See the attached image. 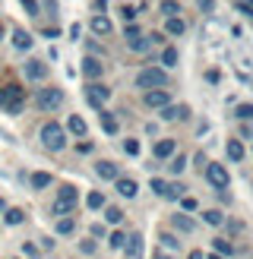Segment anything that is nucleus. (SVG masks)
I'll list each match as a JSON object with an SVG mask.
<instances>
[{"mask_svg": "<svg viewBox=\"0 0 253 259\" xmlns=\"http://www.w3.org/2000/svg\"><path fill=\"white\" fill-rule=\"evenodd\" d=\"M41 146L51 149V152H60L63 146H67V133H63L60 123H45L41 126Z\"/></svg>", "mask_w": 253, "mask_h": 259, "instance_id": "obj_1", "label": "nucleus"}, {"mask_svg": "<svg viewBox=\"0 0 253 259\" xmlns=\"http://www.w3.org/2000/svg\"><path fill=\"white\" fill-rule=\"evenodd\" d=\"M164 82H168V73L158 70V67H149V70H143V73L136 76V85L139 89H149V92H152V89H161Z\"/></svg>", "mask_w": 253, "mask_h": 259, "instance_id": "obj_2", "label": "nucleus"}, {"mask_svg": "<svg viewBox=\"0 0 253 259\" xmlns=\"http://www.w3.org/2000/svg\"><path fill=\"white\" fill-rule=\"evenodd\" d=\"M76 199H79V193H76V187H60V193H57V202H54V215H70L73 212V205H76Z\"/></svg>", "mask_w": 253, "mask_h": 259, "instance_id": "obj_3", "label": "nucleus"}, {"mask_svg": "<svg viewBox=\"0 0 253 259\" xmlns=\"http://www.w3.org/2000/svg\"><path fill=\"white\" fill-rule=\"evenodd\" d=\"M35 105L41 108V111H57L60 105H63V89H41V92H38V98H35Z\"/></svg>", "mask_w": 253, "mask_h": 259, "instance_id": "obj_4", "label": "nucleus"}, {"mask_svg": "<svg viewBox=\"0 0 253 259\" xmlns=\"http://www.w3.org/2000/svg\"><path fill=\"white\" fill-rule=\"evenodd\" d=\"M108 98H111V89H108L105 82H92V85L86 89V101H89L92 108H98V111H101V105H105Z\"/></svg>", "mask_w": 253, "mask_h": 259, "instance_id": "obj_5", "label": "nucleus"}, {"mask_svg": "<svg viewBox=\"0 0 253 259\" xmlns=\"http://www.w3.org/2000/svg\"><path fill=\"white\" fill-rule=\"evenodd\" d=\"M206 177H209V184H212L215 190H228V184H231V177H228L225 164H209V167H206Z\"/></svg>", "mask_w": 253, "mask_h": 259, "instance_id": "obj_6", "label": "nucleus"}, {"mask_svg": "<svg viewBox=\"0 0 253 259\" xmlns=\"http://www.w3.org/2000/svg\"><path fill=\"white\" fill-rule=\"evenodd\" d=\"M146 108H168L171 105V95L164 92V89H152V92H146Z\"/></svg>", "mask_w": 253, "mask_h": 259, "instance_id": "obj_7", "label": "nucleus"}, {"mask_svg": "<svg viewBox=\"0 0 253 259\" xmlns=\"http://www.w3.org/2000/svg\"><path fill=\"white\" fill-rule=\"evenodd\" d=\"M136 180H130V177H117V193H120V196L123 199H133L136 196Z\"/></svg>", "mask_w": 253, "mask_h": 259, "instance_id": "obj_8", "label": "nucleus"}, {"mask_svg": "<svg viewBox=\"0 0 253 259\" xmlns=\"http://www.w3.org/2000/svg\"><path fill=\"white\" fill-rule=\"evenodd\" d=\"M25 76H29V79H45L48 67H45L41 60H29V63H25Z\"/></svg>", "mask_w": 253, "mask_h": 259, "instance_id": "obj_9", "label": "nucleus"}, {"mask_svg": "<svg viewBox=\"0 0 253 259\" xmlns=\"http://www.w3.org/2000/svg\"><path fill=\"white\" fill-rule=\"evenodd\" d=\"M171 225H174L177 231H184V234H193V218H187L184 212H174V215H171Z\"/></svg>", "mask_w": 253, "mask_h": 259, "instance_id": "obj_10", "label": "nucleus"}, {"mask_svg": "<svg viewBox=\"0 0 253 259\" xmlns=\"http://www.w3.org/2000/svg\"><path fill=\"white\" fill-rule=\"evenodd\" d=\"M101 70H105V67H101L98 60H92V57H86V60H82V76H86V79H98Z\"/></svg>", "mask_w": 253, "mask_h": 259, "instance_id": "obj_11", "label": "nucleus"}, {"mask_svg": "<svg viewBox=\"0 0 253 259\" xmlns=\"http://www.w3.org/2000/svg\"><path fill=\"white\" fill-rule=\"evenodd\" d=\"M155 158H158V161L174 158V139H161V142H155Z\"/></svg>", "mask_w": 253, "mask_h": 259, "instance_id": "obj_12", "label": "nucleus"}, {"mask_svg": "<svg viewBox=\"0 0 253 259\" xmlns=\"http://www.w3.org/2000/svg\"><path fill=\"white\" fill-rule=\"evenodd\" d=\"M95 171H98L101 180H117V164H114V161H98Z\"/></svg>", "mask_w": 253, "mask_h": 259, "instance_id": "obj_13", "label": "nucleus"}, {"mask_svg": "<svg viewBox=\"0 0 253 259\" xmlns=\"http://www.w3.org/2000/svg\"><path fill=\"white\" fill-rule=\"evenodd\" d=\"M126 253H130L133 259H139V256H143V234H130V237H126V247H123Z\"/></svg>", "mask_w": 253, "mask_h": 259, "instance_id": "obj_14", "label": "nucleus"}, {"mask_svg": "<svg viewBox=\"0 0 253 259\" xmlns=\"http://www.w3.org/2000/svg\"><path fill=\"white\" fill-rule=\"evenodd\" d=\"M13 45H16L19 51H29L32 48V35L25 29H16V32H13Z\"/></svg>", "mask_w": 253, "mask_h": 259, "instance_id": "obj_15", "label": "nucleus"}, {"mask_svg": "<svg viewBox=\"0 0 253 259\" xmlns=\"http://www.w3.org/2000/svg\"><path fill=\"white\" fill-rule=\"evenodd\" d=\"M228 158L244 161V146H240V139H228Z\"/></svg>", "mask_w": 253, "mask_h": 259, "instance_id": "obj_16", "label": "nucleus"}, {"mask_svg": "<svg viewBox=\"0 0 253 259\" xmlns=\"http://www.w3.org/2000/svg\"><path fill=\"white\" fill-rule=\"evenodd\" d=\"M92 32L95 35H108L111 32V19L108 16H92Z\"/></svg>", "mask_w": 253, "mask_h": 259, "instance_id": "obj_17", "label": "nucleus"}, {"mask_svg": "<svg viewBox=\"0 0 253 259\" xmlns=\"http://www.w3.org/2000/svg\"><path fill=\"white\" fill-rule=\"evenodd\" d=\"M187 117V108H161V120H184Z\"/></svg>", "mask_w": 253, "mask_h": 259, "instance_id": "obj_18", "label": "nucleus"}, {"mask_svg": "<svg viewBox=\"0 0 253 259\" xmlns=\"http://www.w3.org/2000/svg\"><path fill=\"white\" fill-rule=\"evenodd\" d=\"M67 130H70L73 136H86V120H82V117H76V114H73V117L67 120Z\"/></svg>", "mask_w": 253, "mask_h": 259, "instance_id": "obj_19", "label": "nucleus"}, {"mask_svg": "<svg viewBox=\"0 0 253 259\" xmlns=\"http://www.w3.org/2000/svg\"><path fill=\"white\" fill-rule=\"evenodd\" d=\"M212 243H215V253H219V256H231V253H234L231 240H225V237H215Z\"/></svg>", "mask_w": 253, "mask_h": 259, "instance_id": "obj_20", "label": "nucleus"}, {"mask_svg": "<svg viewBox=\"0 0 253 259\" xmlns=\"http://www.w3.org/2000/svg\"><path fill=\"white\" fill-rule=\"evenodd\" d=\"M51 180H54L51 174L38 171V174H32V187H35V190H45V187H51Z\"/></svg>", "mask_w": 253, "mask_h": 259, "instance_id": "obj_21", "label": "nucleus"}, {"mask_svg": "<svg viewBox=\"0 0 253 259\" xmlns=\"http://www.w3.org/2000/svg\"><path fill=\"white\" fill-rule=\"evenodd\" d=\"M202 222L215 228V225H222V222H225V215H222L219 209H209V212H202Z\"/></svg>", "mask_w": 253, "mask_h": 259, "instance_id": "obj_22", "label": "nucleus"}, {"mask_svg": "<svg viewBox=\"0 0 253 259\" xmlns=\"http://www.w3.org/2000/svg\"><path fill=\"white\" fill-rule=\"evenodd\" d=\"M120 218H123V212L117 209V205H108V209H105V222L108 225H120Z\"/></svg>", "mask_w": 253, "mask_h": 259, "instance_id": "obj_23", "label": "nucleus"}, {"mask_svg": "<svg viewBox=\"0 0 253 259\" xmlns=\"http://www.w3.org/2000/svg\"><path fill=\"white\" fill-rule=\"evenodd\" d=\"M161 13H164V19H174L177 13H181V7H177V0H164V4H161Z\"/></svg>", "mask_w": 253, "mask_h": 259, "instance_id": "obj_24", "label": "nucleus"}, {"mask_svg": "<svg viewBox=\"0 0 253 259\" xmlns=\"http://www.w3.org/2000/svg\"><path fill=\"white\" fill-rule=\"evenodd\" d=\"M101 126H105V133H111V136L117 133V120H114L108 111H101Z\"/></svg>", "mask_w": 253, "mask_h": 259, "instance_id": "obj_25", "label": "nucleus"}, {"mask_svg": "<svg viewBox=\"0 0 253 259\" xmlns=\"http://www.w3.org/2000/svg\"><path fill=\"white\" fill-rule=\"evenodd\" d=\"M86 205H89V209H101V205H105V196H101L98 190H92V193L86 196Z\"/></svg>", "mask_w": 253, "mask_h": 259, "instance_id": "obj_26", "label": "nucleus"}, {"mask_svg": "<svg viewBox=\"0 0 253 259\" xmlns=\"http://www.w3.org/2000/svg\"><path fill=\"white\" fill-rule=\"evenodd\" d=\"M108 243H111V250H123V247H126V234H120V231H114V234L108 237Z\"/></svg>", "mask_w": 253, "mask_h": 259, "instance_id": "obj_27", "label": "nucleus"}, {"mask_svg": "<svg viewBox=\"0 0 253 259\" xmlns=\"http://www.w3.org/2000/svg\"><path fill=\"white\" fill-rule=\"evenodd\" d=\"M164 22H168V32H171V35H184V29H187L181 16H174V19H164Z\"/></svg>", "mask_w": 253, "mask_h": 259, "instance_id": "obj_28", "label": "nucleus"}, {"mask_svg": "<svg viewBox=\"0 0 253 259\" xmlns=\"http://www.w3.org/2000/svg\"><path fill=\"white\" fill-rule=\"evenodd\" d=\"M4 222H7V225H22V222H25V215H22L19 209H7V215H4Z\"/></svg>", "mask_w": 253, "mask_h": 259, "instance_id": "obj_29", "label": "nucleus"}, {"mask_svg": "<svg viewBox=\"0 0 253 259\" xmlns=\"http://www.w3.org/2000/svg\"><path fill=\"white\" fill-rule=\"evenodd\" d=\"M73 228H76V222L67 215V218H60V222H57V234H73Z\"/></svg>", "mask_w": 253, "mask_h": 259, "instance_id": "obj_30", "label": "nucleus"}, {"mask_svg": "<svg viewBox=\"0 0 253 259\" xmlns=\"http://www.w3.org/2000/svg\"><path fill=\"white\" fill-rule=\"evenodd\" d=\"M168 199H184L187 193H184V184H168V193H164Z\"/></svg>", "mask_w": 253, "mask_h": 259, "instance_id": "obj_31", "label": "nucleus"}, {"mask_svg": "<svg viewBox=\"0 0 253 259\" xmlns=\"http://www.w3.org/2000/svg\"><path fill=\"white\" fill-rule=\"evenodd\" d=\"M184 167H187V158L184 155H174L171 158V174H184Z\"/></svg>", "mask_w": 253, "mask_h": 259, "instance_id": "obj_32", "label": "nucleus"}, {"mask_svg": "<svg viewBox=\"0 0 253 259\" xmlns=\"http://www.w3.org/2000/svg\"><path fill=\"white\" fill-rule=\"evenodd\" d=\"M181 209H184V212H196V209H199V199H196V196H184V199H181Z\"/></svg>", "mask_w": 253, "mask_h": 259, "instance_id": "obj_33", "label": "nucleus"}, {"mask_svg": "<svg viewBox=\"0 0 253 259\" xmlns=\"http://www.w3.org/2000/svg\"><path fill=\"white\" fill-rule=\"evenodd\" d=\"M152 190H155L158 193V196H164V193H168V184H164V180L161 177H152V184H149Z\"/></svg>", "mask_w": 253, "mask_h": 259, "instance_id": "obj_34", "label": "nucleus"}, {"mask_svg": "<svg viewBox=\"0 0 253 259\" xmlns=\"http://www.w3.org/2000/svg\"><path fill=\"white\" fill-rule=\"evenodd\" d=\"M161 63H168V67H174V63H177V51H174V48H164Z\"/></svg>", "mask_w": 253, "mask_h": 259, "instance_id": "obj_35", "label": "nucleus"}, {"mask_svg": "<svg viewBox=\"0 0 253 259\" xmlns=\"http://www.w3.org/2000/svg\"><path fill=\"white\" fill-rule=\"evenodd\" d=\"M237 117L240 120H253V105H237Z\"/></svg>", "mask_w": 253, "mask_h": 259, "instance_id": "obj_36", "label": "nucleus"}, {"mask_svg": "<svg viewBox=\"0 0 253 259\" xmlns=\"http://www.w3.org/2000/svg\"><path fill=\"white\" fill-rule=\"evenodd\" d=\"M123 152H126V155H139V142H136V139H126V142H123Z\"/></svg>", "mask_w": 253, "mask_h": 259, "instance_id": "obj_37", "label": "nucleus"}, {"mask_svg": "<svg viewBox=\"0 0 253 259\" xmlns=\"http://www.w3.org/2000/svg\"><path fill=\"white\" fill-rule=\"evenodd\" d=\"M161 243H164L168 250H177V237H174V234H161Z\"/></svg>", "mask_w": 253, "mask_h": 259, "instance_id": "obj_38", "label": "nucleus"}, {"mask_svg": "<svg viewBox=\"0 0 253 259\" xmlns=\"http://www.w3.org/2000/svg\"><path fill=\"white\" fill-rule=\"evenodd\" d=\"M19 4L25 7V13H32V16H38V4H35V0H19Z\"/></svg>", "mask_w": 253, "mask_h": 259, "instance_id": "obj_39", "label": "nucleus"}, {"mask_svg": "<svg viewBox=\"0 0 253 259\" xmlns=\"http://www.w3.org/2000/svg\"><path fill=\"white\" fill-rule=\"evenodd\" d=\"M196 7H199L202 13H212V7H215V0H196Z\"/></svg>", "mask_w": 253, "mask_h": 259, "instance_id": "obj_40", "label": "nucleus"}, {"mask_svg": "<svg viewBox=\"0 0 253 259\" xmlns=\"http://www.w3.org/2000/svg\"><path fill=\"white\" fill-rule=\"evenodd\" d=\"M206 82H212V85L222 82V73H219V70H209V73H206Z\"/></svg>", "mask_w": 253, "mask_h": 259, "instance_id": "obj_41", "label": "nucleus"}, {"mask_svg": "<svg viewBox=\"0 0 253 259\" xmlns=\"http://www.w3.org/2000/svg\"><path fill=\"white\" fill-rule=\"evenodd\" d=\"M7 108H10V114H19V111H22V98H13Z\"/></svg>", "mask_w": 253, "mask_h": 259, "instance_id": "obj_42", "label": "nucleus"}, {"mask_svg": "<svg viewBox=\"0 0 253 259\" xmlns=\"http://www.w3.org/2000/svg\"><path fill=\"white\" fill-rule=\"evenodd\" d=\"M130 48H133V51H146V48H149V41H146V38H143V41H139V38H133Z\"/></svg>", "mask_w": 253, "mask_h": 259, "instance_id": "obj_43", "label": "nucleus"}, {"mask_svg": "<svg viewBox=\"0 0 253 259\" xmlns=\"http://www.w3.org/2000/svg\"><path fill=\"white\" fill-rule=\"evenodd\" d=\"M237 10L244 13V16H250V19H253V7H250V4H244V0H240V4H237Z\"/></svg>", "mask_w": 253, "mask_h": 259, "instance_id": "obj_44", "label": "nucleus"}, {"mask_svg": "<svg viewBox=\"0 0 253 259\" xmlns=\"http://www.w3.org/2000/svg\"><path fill=\"white\" fill-rule=\"evenodd\" d=\"M120 13H123V19H133V16H136V10H133V7H123Z\"/></svg>", "mask_w": 253, "mask_h": 259, "instance_id": "obj_45", "label": "nucleus"}, {"mask_svg": "<svg viewBox=\"0 0 253 259\" xmlns=\"http://www.w3.org/2000/svg\"><path fill=\"white\" fill-rule=\"evenodd\" d=\"M79 250H82V253H95V240H92V243H89V240H86V243H82V247H79Z\"/></svg>", "mask_w": 253, "mask_h": 259, "instance_id": "obj_46", "label": "nucleus"}, {"mask_svg": "<svg viewBox=\"0 0 253 259\" xmlns=\"http://www.w3.org/2000/svg\"><path fill=\"white\" fill-rule=\"evenodd\" d=\"M126 38H130V41H133V38H139V29H136V25H130V29H126Z\"/></svg>", "mask_w": 253, "mask_h": 259, "instance_id": "obj_47", "label": "nucleus"}, {"mask_svg": "<svg viewBox=\"0 0 253 259\" xmlns=\"http://www.w3.org/2000/svg\"><path fill=\"white\" fill-rule=\"evenodd\" d=\"M187 259H206V256H202V253H199V250H193V253H190V256H187Z\"/></svg>", "mask_w": 253, "mask_h": 259, "instance_id": "obj_48", "label": "nucleus"}, {"mask_svg": "<svg viewBox=\"0 0 253 259\" xmlns=\"http://www.w3.org/2000/svg\"><path fill=\"white\" fill-rule=\"evenodd\" d=\"M0 101H7V89H0Z\"/></svg>", "mask_w": 253, "mask_h": 259, "instance_id": "obj_49", "label": "nucleus"}, {"mask_svg": "<svg viewBox=\"0 0 253 259\" xmlns=\"http://www.w3.org/2000/svg\"><path fill=\"white\" fill-rule=\"evenodd\" d=\"M95 4H98V10H101V7H105V4H108V0H95Z\"/></svg>", "mask_w": 253, "mask_h": 259, "instance_id": "obj_50", "label": "nucleus"}, {"mask_svg": "<svg viewBox=\"0 0 253 259\" xmlns=\"http://www.w3.org/2000/svg\"><path fill=\"white\" fill-rule=\"evenodd\" d=\"M0 212H7V202L4 199H0Z\"/></svg>", "mask_w": 253, "mask_h": 259, "instance_id": "obj_51", "label": "nucleus"}, {"mask_svg": "<svg viewBox=\"0 0 253 259\" xmlns=\"http://www.w3.org/2000/svg\"><path fill=\"white\" fill-rule=\"evenodd\" d=\"M209 259H225V256H219V253H212V256H209Z\"/></svg>", "mask_w": 253, "mask_h": 259, "instance_id": "obj_52", "label": "nucleus"}, {"mask_svg": "<svg viewBox=\"0 0 253 259\" xmlns=\"http://www.w3.org/2000/svg\"><path fill=\"white\" fill-rule=\"evenodd\" d=\"M155 259H171V256H164V253H158V256H155Z\"/></svg>", "mask_w": 253, "mask_h": 259, "instance_id": "obj_53", "label": "nucleus"}, {"mask_svg": "<svg viewBox=\"0 0 253 259\" xmlns=\"http://www.w3.org/2000/svg\"><path fill=\"white\" fill-rule=\"evenodd\" d=\"M244 4H250V7H253V0H244Z\"/></svg>", "mask_w": 253, "mask_h": 259, "instance_id": "obj_54", "label": "nucleus"}, {"mask_svg": "<svg viewBox=\"0 0 253 259\" xmlns=\"http://www.w3.org/2000/svg\"><path fill=\"white\" fill-rule=\"evenodd\" d=\"M0 38H4V29H0Z\"/></svg>", "mask_w": 253, "mask_h": 259, "instance_id": "obj_55", "label": "nucleus"}]
</instances>
